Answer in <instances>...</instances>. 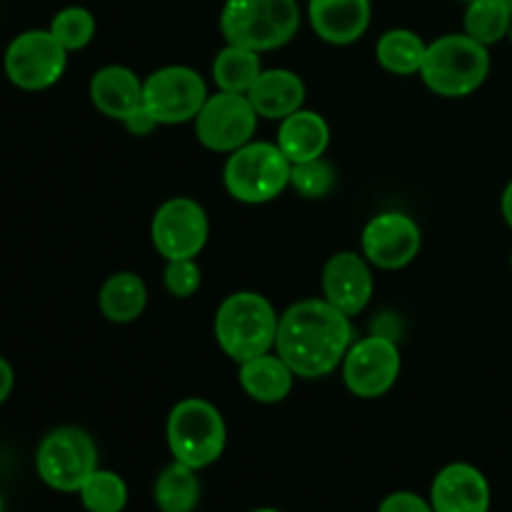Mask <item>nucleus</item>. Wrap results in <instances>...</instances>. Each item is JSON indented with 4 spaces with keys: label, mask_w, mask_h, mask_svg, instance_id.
Segmentation results:
<instances>
[{
    "label": "nucleus",
    "mask_w": 512,
    "mask_h": 512,
    "mask_svg": "<svg viewBox=\"0 0 512 512\" xmlns=\"http://www.w3.org/2000/svg\"><path fill=\"white\" fill-rule=\"evenodd\" d=\"M0 512H3V495H0Z\"/></svg>",
    "instance_id": "37"
},
{
    "label": "nucleus",
    "mask_w": 512,
    "mask_h": 512,
    "mask_svg": "<svg viewBox=\"0 0 512 512\" xmlns=\"http://www.w3.org/2000/svg\"><path fill=\"white\" fill-rule=\"evenodd\" d=\"M490 75L488 45L468 33H448L428 43L420 78L440 98H468Z\"/></svg>",
    "instance_id": "4"
},
{
    "label": "nucleus",
    "mask_w": 512,
    "mask_h": 512,
    "mask_svg": "<svg viewBox=\"0 0 512 512\" xmlns=\"http://www.w3.org/2000/svg\"><path fill=\"white\" fill-rule=\"evenodd\" d=\"M253 512H280V510H275V508H260V510H253Z\"/></svg>",
    "instance_id": "34"
},
{
    "label": "nucleus",
    "mask_w": 512,
    "mask_h": 512,
    "mask_svg": "<svg viewBox=\"0 0 512 512\" xmlns=\"http://www.w3.org/2000/svg\"><path fill=\"white\" fill-rule=\"evenodd\" d=\"M40 480L58 493H78L98 470V448L80 428H58L43 438L35 455Z\"/></svg>",
    "instance_id": "7"
},
{
    "label": "nucleus",
    "mask_w": 512,
    "mask_h": 512,
    "mask_svg": "<svg viewBox=\"0 0 512 512\" xmlns=\"http://www.w3.org/2000/svg\"><path fill=\"white\" fill-rule=\"evenodd\" d=\"M500 213H503L505 223H508V228L512 230V180L505 185L503 198H500Z\"/></svg>",
    "instance_id": "33"
},
{
    "label": "nucleus",
    "mask_w": 512,
    "mask_h": 512,
    "mask_svg": "<svg viewBox=\"0 0 512 512\" xmlns=\"http://www.w3.org/2000/svg\"><path fill=\"white\" fill-rule=\"evenodd\" d=\"M78 493L88 512H123L128 505V485L113 470H95Z\"/></svg>",
    "instance_id": "26"
},
{
    "label": "nucleus",
    "mask_w": 512,
    "mask_h": 512,
    "mask_svg": "<svg viewBox=\"0 0 512 512\" xmlns=\"http://www.w3.org/2000/svg\"><path fill=\"white\" fill-rule=\"evenodd\" d=\"M145 305H148V288H145L143 278L138 273H130V270L115 273L100 288V313L105 315V320L115 325L138 320L145 313Z\"/></svg>",
    "instance_id": "21"
},
{
    "label": "nucleus",
    "mask_w": 512,
    "mask_h": 512,
    "mask_svg": "<svg viewBox=\"0 0 512 512\" xmlns=\"http://www.w3.org/2000/svg\"><path fill=\"white\" fill-rule=\"evenodd\" d=\"M48 30L68 53L83 50L95 38V15L83 5H68L55 13Z\"/></svg>",
    "instance_id": "27"
},
{
    "label": "nucleus",
    "mask_w": 512,
    "mask_h": 512,
    "mask_svg": "<svg viewBox=\"0 0 512 512\" xmlns=\"http://www.w3.org/2000/svg\"><path fill=\"white\" fill-rule=\"evenodd\" d=\"M208 215L193 198H170L155 210L150 240L165 260L198 258L208 243Z\"/></svg>",
    "instance_id": "12"
},
{
    "label": "nucleus",
    "mask_w": 512,
    "mask_h": 512,
    "mask_svg": "<svg viewBox=\"0 0 512 512\" xmlns=\"http://www.w3.org/2000/svg\"><path fill=\"white\" fill-rule=\"evenodd\" d=\"M370 18V0H308L310 28L330 45L358 43L368 33Z\"/></svg>",
    "instance_id": "16"
},
{
    "label": "nucleus",
    "mask_w": 512,
    "mask_h": 512,
    "mask_svg": "<svg viewBox=\"0 0 512 512\" xmlns=\"http://www.w3.org/2000/svg\"><path fill=\"white\" fill-rule=\"evenodd\" d=\"M430 505L435 512H488V478L470 463L445 465L433 480Z\"/></svg>",
    "instance_id": "15"
},
{
    "label": "nucleus",
    "mask_w": 512,
    "mask_h": 512,
    "mask_svg": "<svg viewBox=\"0 0 512 512\" xmlns=\"http://www.w3.org/2000/svg\"><path fill=\"white\" fill-rule=\"evenodd\" d=\"M280 315L265 295L240 290L228 295L215 313V340L233 363H245L275 350Z\"/></svg>",
    "instance_id": "2"
},
{
    "label": "nucleus",
    "mask_w": 512,
    "mask_h": 512,
    "mask_svg": "<svg viewBox=\"0 0 512 512\" xmlns=\"http://www.w3.org/2000/svg\"><path fill=\"white\" fill-rule=\"evenodd\" d=\"M365 260L380 270H400L413 263L423 248L420 225L410 215L390 210L368 220L360 235Z\"/></svg>",
    "instance_id": "13"
},
{
    "label": "nucleus",
    "mask_w": 512,
    "mask_h": 512,
    "mask_svg": "<svg viewBox=\"0 0 512 512\" xmlns=\"http://www.w3.org/2000/svg\"><path fill=\"white\" fill-rule=\"evenodd\" d=\"M163 283L173 298H193L203 283V270H200L198 260L183 258V260H165Z\"/></svg>",
    "instance_id": "29"
},
{
    "label": "nucleus",
    "mask_w": 512,
    "mask_h": 512,
    "mask_svg": "<svg viewBox=\"0 0 512 512\" xmlns=\"http://www.w3.org/2000/svg\"><path fill=\"white\" fill-rule=\"evenodd\" d=\"M278 148L283 150L290 163H305V160L323 158L330 145V125L315 110H295L293 115L280 120Z\"/></svg>",
    "instance_id": "19"
},
{
    "label": "nucleus",
    "mask_w": 512,
    "mask_h": 512,
    "mask_svg": "<svg viewBox=\"0 0 512 512\" xmlns=\"http://www.w3.org/2000/svg\"><path fill=\"white\" fill-rule=\"evenodd\" d=\"M512 13L505 0H470L465 8V33L483 45H495L508 38Z\"/></svg>",
    "instance_id": "25"
},
{
    "label": "nucleus",
    "mask_w": 512,
    "mask_h": 512,
    "mask_svg": "<svg viewBox=\"0 0 512 512\" xmlns=\"http://www.w3.org/2000/svg\"><path fill=\"white\" fill-rule=\"evenodd\" d=\"M425 53H428V43L410 28L385 30L375 45V58L380 68L393 75H420Z\"/></svg>",
    "instance_id": "22"
},
{
    "label": "nucleus",
    "mask_w": 512,
    "mask_h": 512,
    "mask_svg": "<svg viewBox=\"0 0 512 512\" xmlns=\"http://www.w3.org/2000/svg\"><path fill=\"white\" fill-rule=\"evenodd\" d=\"M263 73L260 53L240 45L225 43V48L213 60V80L225 93H248Z\"/></svg>",
    "instance_id": "24"
},
{
    "label": "nucleus",
    "mask_w": 512,
    "mask_h": 512,
    "mask_svg": "<svg viewBox=\"0 0 512 512\" xmlns=\"http://www.w3.org/2000/svg\"><path fill=\"white\" fill-rule=\"evenodd\" d=\"M293 163L278 143L250 140L233 150L223 165V185L228 195L245 205H263L283 195L290 185Z\"/></svg>",
    "instance_id": "5"
},
{
    "label": "nucleus",
    "mask_w": 512,
    "mask_h": 512,
    "mask_svg": "<svg viewBox=\"0 0 512 512\" xmlns=\"http://www.w3.org/2000/svg\"><path fill=\"white\" fill-rule=\"evenodd\" d=\"M13 383H15V375H13V368H10V363L5 358H0V405L8 400V395L13 393Z\"/></svg>",
    "instance_id": "32"
},
{
    "label": "nucleus",
    "mask_w": 512,
    "mask_h": 512,
    "mask_svg": "<svg viewBox=\"0 0 512 512\" xmlns=\"http://www.w3.org/2000/svg\"><path fill=\"white\" fill-rule=\"evenodd\" d=\"M240 388L260 405L283 403L293 393L295 373L278 353H265L240 363Z\"/></svg>",
    "instance_id": "20"
},
{
    "label": "nucleus",
    "mask_w": 512,
    "mask_h": 512,
    "mask_svg": "<svg viewBox=\"0 0 512 512\" xmlns=\"http://www.w3.org/2000/svg\"><path fill=\"white\" fill-rule=\"evenodd\" d=\"M5 75L20 90H48L63 78L68 50L50 30H25L5 50Z\"/></svg>",
    "instance_id": "11"
},
{
    "label": "nucleus",
    "mask_w": 512,
    "mask_h": 512,
    "mask_svg": "<svg viewBox=\"0 0 512 512\" xmlns=\"http://www.w3.org/2000/svg\"><path fill=\"white\" fill-rule=\"evenodd\" d=\"M340 368H343V383L350 395L375 400L390 393L393 385L398 383L403 358H400L398 343L388 335L378 333L350 345Z\"/></svg>",
    "instance_id": "9"
},
{
    "label": "nucleus",
    "mask_w": 512,
    "mask_h": 512,
    "mask_svg": "<svg viewBox=\"0 0 512 512\" xmlns=\"http://www.w3.org/2000/svg\"><path fill=\"white\" fill-rule=\"evenodd\" d=\"M123 125H125V128H128L133 135H138V138H143V135H150L155 128H158V120H155L153 115L148 113V110L140 108V110H135V113L130 115V118L125 120Z\"/></svg>",
    "instance_id": "31"
},
{
    "label": "nucleus",
    "mask_w": 512,
    "mask_h": 512,
    "mask_svg": "<svg viewBox=\"0 0 512 512\" xmlns=\"http://www.w3.org/2000/svg\"><path fill=\"white\" fill-rule=\"evenodd\" d=\"M90 103L110 120H125L143 108V80L125 65H105L90 78Z\"/></svg>",
    "instance_id": "17"
},
{
    "label": "nucleus",
    "mask_w": 512,
    "mask_h": 512,
    "mask_svg": "<svg viewBox=\"0 0 512 512\" xmlns=\"http://www.w3.org/2000/svg\"><path fill=\"white\" fill-rule=\"evenodd\" d=\"M378 512H435L433 505L425 503L415 493H393L383 500Z\"/></svg>",
    "instance_id": "30"
},
{
    "label": "nucleus",
    "mask_w": 512,
    "mask_h": 512,
    "mask_svg": "<svg viewBox=\"0 0 512 512\" xmlns=\"http://www.w3.org/2000/svg\"><path fill=\"white\" fill-rule=\"evenodd\" d=\"M165 438L173 460L203 470L223 455L228 428L223 413L210 400L185 398L170 410Z\"/></svg>",
    "instance_id": "6"
},
{
    "label": "nucleus",
    "mask_w": 512,
    "mask_h": 512,
    "mask_svg": "<svg viewBox=\"0 0 512 512\" xmlns=\"http://www.w3.org/2000/svg\"><path fill=\"white\" fill-rule=\"evenodd\" d=\"M290 185H293L303 198H325V195L333 193L335 188V170L333 165L323 158L295 163L293 170H290Z\"/></svg>",
    "instance_id": "28"
},
{
    "label": "nucleus",
    "mask_w": 512,
    "mask_h": 512,
    "mask_svg": "<svg viewBox=\"0 0 512 512\" xmlns=\"http://www.w3.org/2000/svg\"><path fill=\"white\" fill-rule=\"evenodd\" d=\"M153 495L163 512H193L200 500L198 470L173 460L155 480Z\"/></svg>",
    "instance_id": "23"
},
{
    "label": "nucleus",
    "mask_w": 512,
    "mask_h": 512,
    "mask_svg": "<svg viewBox=\"0 0 512 512\" xmlns=\"http://www.w3.org/2000/svg\"><path fill=\"white\" fill-rule=\"evenodd\" d=\"M373 270L365 255L340 250L330 255L323 268V298L345 315L355 318L363 313L373 298Z\"/></svg>",
    "instance_id": "14"
},
{
    "label": "nucleus",
    "mask_w": 512,
    "mask_h": 512,
    "mask_svg": "<svg viewBox=\"0 0 512 512\" xmlns=\"http://www.w3.org/2000/svg\"><path fill=\"white\" fill-rule=\"evenodd\" d=\"M508 40H510V45H512V23H510V30H508Z\"/></svg>",
    "instance_id": "35"
},
{
    "label": "nucleus",
    "mask_w": 512,
    "mask_h": 512,
    "mask_svg": "<svg viewBox=\"0 0 512 512\" xmlns=\"http://www.w3.org/2000/svg\"><path fill=\"white\" fill-rule=\"evenodd\" d=\"M248 100L260 118L283 120L303 108L305 83L298 73L288 68H270L260 73L253 88L248 90Z\"/></svg>",
    "instance_id": "18"
},
{
    "label": "nucleus",
    "mask_w": 512,
    "mask_h": 512,
    "mask_svg": "<svg viewBox=\"0 0 512 512\" xmlns=\"http://www.w3.org/2000/svg\"><path fill=\"white\" fill-rule=\"evenodd\" d=\"M258 118L248 95L218 90L215 95H208L195 118V138L205 150L230 155L253 140Z\"/></svg>",
    "instance_id": "10"
},
{
    "label": "nucleus",
    "mask_w": 512,
    "mask_h": 512,
    "mask_svg": "<svg viewBox=\"0 0 512 512\" xmlns=\"http://www.w3.org/2000/svg\"><path fill=\"white\" fill-rule=\"evenodd\" d=\"M465 3H470V0H465Z\"/></svg>",
    "instance_id": "39"
},
{
    "label": "nucleus",
    "mask_w": 512,
    "mask_h": 512,
    "mask_svg": "<svg viewBox=\"0 0 512 512\" xmlns=\"http://www.w3.org/2000/svg\"><path fill=\"white\" fill-rule=\"evenodd\" d=\"M510 268H512V255H510Z\"/></svg>",
    "instance_id": "38"
},
{
    "label": "nucleus",
    "mask_w": 512,
    "mask_h": 512,
    "mask_svg": "<svg viewBox=\"0 0 512 512\" xmlns=\"http://www.w3.org/2000/svg\"><path fill=\"white\" fill-rule=\"evenodd\" d=\"M298 30V0H225L220 10V33L225 43L255 53L283 48Z\"/></svg>",
    "instance_id": "3"
},
{
    "label": "nucleus",
    "mask_w": 512,
    "mask_h": 512,
    "mask_svg": "<svg viewBox=\"0 0 512 512\" xmlns=\"http://www.w3.org/2000/svg\"><path fill=\"white\" fill-rule=\"evenodd\" d=\"M505 3H508V8H510V13H512V0H505Z\"/></svg>",
    "instance_id": "36"
},
{
    "label": "nucleus",
    "mask_w": 512,
    "mask_h": 512,
    "mask_svg": "<svg viewBox=\"0 0 512 512\" xmlns=\"http://www.w3.org/2000/svg\"><path fill=\"white\" fill-rule=\"evenodd\" d=\"M208 100V85L188 65H165L143 80V108L158 125H180L198 118Z\"/></svg>",
    "instance_id": "8"
},
{
    "label": "nucleus",
    "mask_w": 512,
    "mask_h": 512,
    "mask_svg": "<svg viewBox=\"0 0 512 512\" xmlns=\"http://www.w3.org/2000/svg\"><path fill=\"white\" fill-rule=\"evenodd\" d=\"M350 345H353L350 315L330 305L325 298L300 300L280 315L275 353L290 365L295 378H325L343 363Z\"/></svg>",
    "instance_id": "1"
}]
</instances>
